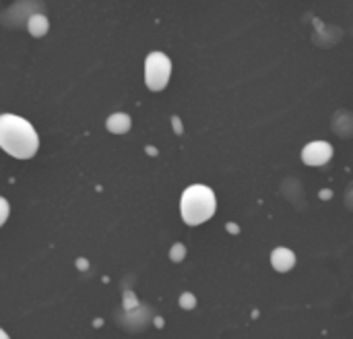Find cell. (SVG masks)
Listing matches in <instances>:
<instances>
[{
	"instance_id": "cell-1",
	"label": "cell",
	"mask_w": 353,
	"mask_h": 339,
	"mask_svg": "<svg viewBox=\"0 0 353 339\" xmlns=\"http://www.w3.org/2000/svg\"><path fill=\"white\" fill-rule=\"evenodd\" d=\"M0 149L14 159H31L39 149V135L27 118L0 114Z\"/></svg>"
},
{
	"instance_id": "cell-2",
	"label": "cell",
	"mask_w": 353,
	"mask_h": 339,
	"mask_svg": "<svg viewBox=\"0 0 353 339\" xmlns=\"http://www.w3.org/2000/svg\"><path fill=\"white\" fill-rule=\"evenodd\" d=\"M217 211V199L213 188L205 184H192L182 193L180 213L186 226H201L209 222Z\"/></svg>"
},
{
	"instance_id": "cell-3",
	"label": "cell",
	"mask_w": 353,
	"mask_h": 339,
	"mask_svg": "<svg viewBox=\"0 0 353 339\" xmlns=\"http://www.w3.org/2000/svg\"><path fill=\"white\" fill-rule=\"evenodd\" d=\"M172 79V60L163 52H151L145 58V83L151 91H163Z\"/></svg>"
},
{
	"instance_id": "cell-4",
	"label": "cell",
	"mask_w": 353,
	"mask_h": 339,
	"mask_svg": "<svg viewBox=\"0 0 353 339\" xmlns=\"http://www.w3.org/2000/svg\"><path fill=\"white\" fill-rule=\"evenodd\" d=\"M331 157H333V145L327 143V141H312V143H308V145L302 149V162H304L306 166L319 168V166L329 164Z\"/></svg>"
},
{
	"instance_id": "cell-5",
	"label": "cell",
	"mask_w": 353,
	"mask_h": 339,
	"mask_svg": "<svg viewBox=\"0 0 353 339\" xmlns=\"http://www.w3.org/2000/svg\"><path fill=\"white\" fill-rule=\"evenodd\" d=\"M271 265L275 271L279 273H288L296 267V255L292 249L288 246H277L273 253H271Z\"/></svg>"
},
{
	"instance_id": "cell-6",
	"label": "cell",
	"mask_w": 353,
	"mask_h": 339,
	"mask_svg": "<svg viewBox=\"0 0 353 339\" xmlns=\"http://www.w3.org/2000/svg\"><path fill=\"white\" fill-rule=\"evenodd\" d=\"M130 126H132V120L124 112H116V114L108 116V120H105V128L114 135H126L130 130Z\"/></svg>"
},
{
	"instance_id": "cell-7",
	"label": "cell",
	"mask_w": 353,
	"mask_h": 339,
	"mask_svg": "<svg viewBox=\"0 0 353 339\" xmlns=\"http://www.w3.org/2000/svg\"><path fill=\"white\" fill-rule=\"evenodd\" d=\"M27 29H29V33H31L33 37H43V35L48 33V29H50V21H48V17H46V14L35 12V14H31V17H29V21H27Z\"/></svg>"
},
{
	"instance_id": "cell-8",
	"label": "cell",
	"mask_w": 353,
	"mask_h": 339,
	"mask_svg": "<svg viewBox=\"0 0 353 339\" xmlns=\"http://www.w3.org/2000/svg\"><path fill=\"white\" fill-rule=\"evenodd\" d=\"M184 257H186V246L184 244H174L172 249H170V259H172V263H180V261H184Z\"/></svg>"
},
{
	"instance_id": "cell-9",
	"label": "cell",
	"mask_w": 353,
	"mask_h": 339,
	"mask_svg": "<svg viewBox=\"0 0 353 339\" xmlns=\"http://www.w3.org/2000/svg\"><path fill=\"white\" fill-rule=\"evenodd\" d=\"M180 307H182L184 311H194V309H196V296L190 294V292H184V294L180 296Z\"/></svg>"
},
{
	"instance_id": "cell-10",
	"label": "cell",
	"mask_w": 353,
	"mask_h": 339,
	"mask_svg": "<svg viewBox=\"0 0 353 339\" xmlns=\"http://www.w3.org/2000/svg\"><path fill=\"white\" fill-rule=\"evenodd\" d=\"M8 215H10V205H8V201L4 197H0V228L6 224Z\"/></svg>"
},
{
	"instance_id": "cell-11",
	"label": "cell",
	"mask_w": 353,
	"mask_h": 339,
	"mask_svg": "<svg viewBox=\"0 0 353 339\" xmlns=\"http://www.w3.org/2000/svg\"><path fill=\"white\" fill-rule=\"evenodd\" d=\"M228 230H230V234H238L240 232V228L236 224H228Z\"/></svg>"
},
{
	"instance_id": "cell-12",
	"label": "cell",
	"mask_w": 353,
	"mask_h": 339,
	"mask_svg": "<svg viewBox=\"0 0 353 339\" xmlns=\"http://www.w3.org/2000/svg\"><path fill=\"white\" fill-rule=\"evenodd\" d=\"M79 269H87V261L81 259V261H79Z\"/></svg>"
},
{
	"instance_id": "cell-13",
	"label": "cell",
	"mask_w": 353,
	"mask_h": 339,
	"mask_svg": "<svg viewBox=\"0 0 353 339\" xmlns=\"http://www.w3.org/2000/svg\"><path fill=\"white\" fill-rule=\"evenodd\" d=\"M0 339H10L8 336H6V331H4V329H0Z\"/></svg>"
}]
</instances>
